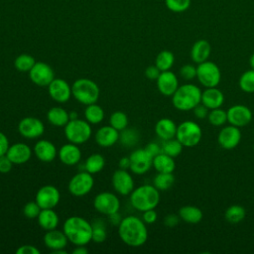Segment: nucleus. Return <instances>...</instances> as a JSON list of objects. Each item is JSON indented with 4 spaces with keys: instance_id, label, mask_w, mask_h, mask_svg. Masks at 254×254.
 I'll return each instance as SVG.
<instances>
[{
    "instance_id": "f257e3e1",
    "label": "nucleus",
    "mask_w": 254,
    "mask_h": 254,
    "mask_svg": "<svg viewBox=\"0 0 254 254\" xmlns=\"http://www.w3.org/2000/svg\"><path fill=\"white\" fill-rule=\"evenodd\" d=\"M118 235L126 245L140 247L148 239L146 223L135 215L125 216L118 224Z\"/></svg>"
},
{
    "instance_id": "f03ea898",
    "label": "nucleus",
    "mask_w": 254,
    "mask_h": 254,
    "mask_svg": "<svg viewBox=\"0 0 254 254\" xmlns=\"http://www.w3.org/2000/svg\"><path fill=\"white\" fill-rule=\"evenodd\" d=\"M68 241L75 246L86 245L92 240V224L81 216H70L63 225Z\"/></svg>"
},
{
    "instance_id": "7ed1b4c3",
    "label": "nucleus",
    "mask_w": 254,
    "mask_h": 254,
    "mask_svg": "<svg viewBox=\"0 0 254 254\" xmlns=\"http://www.w3.org/2000/svg\"><path fill=\"white\" fill-rule=\"evenodd\" d=\"M201 102V90L193 83H185L179 85L178 89L172 95L174 107L180 111L192 110Z\"/></svg>"
},
{
    "instance_id": "20e7f679",
    "label": "nucleus",
    "mask_w": 254,
    "mask_h": 254,
    "mask_svg": "<svg viewBox=\"0 0 254 254\" xmlns=\"http://www.w3.org/2000/svg\"><path fill=\"white\" fill-rule=\"evenodd\" d=\"M130 202L135 209L141 212L154 209L160 202V190L154 185H142L132 190Z\"/></svg>"
},
{
    "instance_id": "39448f33",
    "label": "nucleus",
    "mask_w": 254,
    "mask_h": 254,
    "mask_svg": "<svg viewBox=\"0 0 254 254\" xmlns=\"http://www.w3.org/2000/svg\"><path fill=\"white\" fill-rule=\"evenodd\" d=\"M71 94L79 103L89 105L97 102L100 89L93 80L89 78H78L71 85Z\"/></svg>"
},
{
    "instance_id": "423d86ee",
    "label": "nucleus",
    "mask_w": 254,
    "mask_h": 254,
    "mask_svg": "<svg viewBox=\"0 0 254 254\" xmlns=\"http://www.w3.org/2000/svg\"><path fill=\"white\" fill-rule=\"evenodd\" d=\"M64 132L66 140L70 143L81 145L89 140L92 130L90 124L86 120L71 119L64 127Z\"/></svg>"
},
{
    "instance_id": "0eeeda50",
    "label": "nucleus",
    "mask_w": 254,
    "mask_h": 254,
    "mask_svg": "<svg viewBox=\"0 0 254 254\" xmlns=\"http://www.w3.org/2000/svg\"><path fill=\"white\" fill-rule=\"evenodd\" d=\"M202 137V130L200 126L190 120L180 123L177 127L176 138L181 142L184 147L191 148L200 142Z\"/></svg>"
},
{
    "instance_id": "6e6552de",
    "label": "nucleus",
    "mask_w": 254,
    "mask_h": 254,
    "mask_svg": "<svg viewBox=\"0 0 254 254\" xmlns=\"http://www.w3.org/2000/svg\"><path fill=\"white\" fill-rule=\"evenodd\" d=\"M196 78L204 87H215L221 80L220 68L215 63L207 60L196 65Z\"/></svg>"
},
{
    "instance_id": "1a4fd4ad",
    "label": "nucleus",
    "mask_w": 254,
    "mask_h": 254,
    "mask_svg": "<svg viewBox=\"0 0 254 254\" xmlns=\"http://www.w3.org/2000/svg\"><path fill=\"white\" fill-rule=\"evenodd\" d=\"M94 186L92 175L86 171H81L75 174L67 184L68 191L74 196L86 195Z\"/></svg>"
},
{
    "instance_id": "9d476101",
    "label": "nucleus",
    "mask_w": 254,
    "mask_h": 254,
    "mask_svg": "<svg viewBox=\"0 0 254 254\" xmlns=\"http://www.w3.org/2000/svg\"><path fill=\"white\" fill-rule=\"evenodd\" d=\"M93 206L97 212L108 216L119 211L120 200L113 192L101 191L95 195L93 199Z\"/></svg>"
},
{
    "instance_id": "9b49d317",
    "label": "nucleus",
    "mask_w": 254,
    "mask_h": 254,
    "mask_svg": "<svg viewBox=\"0 0 254 254\" xmlns=\"http://www.w3.org/2000/svg\"><path fill=\"white\" fill-rule=\"evenodd\" d=\"M130 168L129 170L135 175H144L152 167L153 157L145 150V148H139L134 150L130 156Z\"/></svg>"
},
{
    "instance_id": "f8f14e48",
    "label": "nucleus",
    "mask_w": 254,
    "mask_h": 254,
    "mask_svg": "<svg viewBox=\"0 0 254 254\" xmlns=\"http://www.w3.org/2000/svg\"><path fill=\"white\" fill-rule=\"evenodd\" d=\"M18 131L20 135L26 139H36L44 134L45 125L41 119L28 116L20 120L18 124Z\"/></svg>"
},
{
    "instance_id": "ddd939ff",
    "label": "nucleus",
    "mask_w": 254,
    "mask_h": 254,
    "mask_svg": "<svg viewBox=\"0 0 254 254\" xmlns=\"http://www.w3.org/2000/svg\"><path fill=\"white\" fill-rule=\"evenodd\" d=\"M30 79L38 86H48L55 78V73L50 64L44 62H36L29 71Z\"/></svg>"
},
{
    "instance_id": "4468645a",
    "label": "nucleus",
    "mask_w": 254,
    "mask_h": 254,
    "mask_svg": "<svg viewBox=\"0 0 254 254\" xmlns=\"http://www.w3.org/2000/svg\"><path fill=\"white\" fill-rule=\"evenodd\" d=\"M61 199L60 190L52 185H46L39 189L36 193V202L42 209L55 208Z\"/></svg>"
},
{
    "instance_id": "2eb2a0df",
    "label": "nucleus",
    "mask_w": 254,
    "mask_h": 254,
    "mask_svg": "<svg viewBox=\"0 0 254 254\" xmlns=\"http://www.w3.org/2000/svg\"><path fill=\"white\" fill-rule=\"evenodd\" d=\"M226 112L227 122L238 128L248 125L253 117L251 109L243 104L232 105L226 110Z\"/></svg>"
},
{
    "instance_id": "dca6fc26",
    "label": "nucleus",
    "mask_w": 254,
    "mask_h": 254,
    "mask_svg": "<svg viewBox=\"0 0 254 254\" xmlns=\"http://www.w3.org/2000/svg\"><path fill=\"white\" fill-rule=\"evenodd\" d=\"M111 184L116 192L121 195H128L134 190V180L127 170H116L111 178Z\"/></svg>"
},
{
    "instance_id": "f3484780",
    "label": "nucleus",
    "mask_w": 254,
    "mask_h": 254,
    "mask_svg": "<svg viewBox=\"0 0 254 254\" xmlns=\"http://www.w3.org/2000/svg\"><path fill=\"white\" fill-rule=\"evenodd\" d=\"M47 87L51 98L59 103H64L72 96L71 86L63 78H54Z\"/></svg>"
},
{
    "instance_id": "a211bd4d",
    "label": "nucleus",
    "mask_w": 254,
    "mask_h": 254,
    "mask_svg": "<svg viewBox=\"0 0 254 254\" xmlns=\"http://www.w3.org/2000/svg\"><path fill=\"white\" fill-rule=\"evenodd\" d=\"M241 141V131L233 125L224 126L218 133L217 142L225 150H232L238 146Z\"/></svg>"
},
{
    "instance_id": "6ab92c4d",
    "label": "nucleus",
    "mask_w": 254,
    "mask_h": 254,
    "mask_svg": "<svg viewBox=\"0 0 254 254\" xmlns=\"http://www.w3.org/2000/svg\"><path fill=\"white\" fill-rule=\"evenodd\" d=\"M156 82L158 90L164 96H172L179 87V79L171 70L161 71Z\"/></svg>"
},
{
    "instance_id": "aec40b11",
    "label": "nucleus",
    "mask_w": 254,
    "mask_h": 254,
    "mask_svg": "<svg viewBox=\"0 0 254 254\" xmlns=\"http://www.w3.org/2000/svg\"><path fill=\"white\" fill-rule=\"evenodd\" d=\"M6 156L14 165H22L31 159L32 149L25 143L17 142L9 146Z\"/></svg>"
},
{
    "instance_id": "412c9836",
    "label": "nucleus",
    "mask_w": 254,
    "mask_h": 254,
    "mask_svg": "<svg viewBox=\"0 0 254 254\" xmlns=\"http://www.w3.org/2000/svg\"><path fill=\"white\" fill-rule=\"evenodd\" d=\"M33 151L36 157L44 163H50L54 161L58 155V150L54 143L46 139H42L36 142Z\"/></svg>"
},
{
    "instance_id": "4be33fe9",
    "label": "nucleus",
    "mask_w": 254,
    "mask_h": 254,
    "mask_svg": "<svg viewBox=\"0 0 254 254\" xmlns=\"http://www.w3.org/2000/svg\"><path fill=\"white\" fill-rule=\"evenodd\" d=\"M94 139L96 144L100 147H111L119 141V131L110 125L102 126L96 131Z\"/></svg>"
},
{
    "instance_id": "5701e85b",
    "label": "nucleus",
    "mask_w": 254,
    "mask_h": 254,
    "mask_svg": "<svg viewBox=\"0 0 254 254\" xmlns=\"http://www.w3.org/2000/svg\"><path fill=\"white\" fill-rule=\"evenodd\" d=\"M60 161L66 166H74L81 159V152L78 145L73 143H67L61 147L58 152Z\"/></svg>"
},
{
    "instance_id": "b1692460",
    "label": "nucleus",
    "mask_w": 254,
    "mask_h": 254,
    "mask_svg": "<svg viewBox=\"0 0 254 254\" xmlns=\"http://www.w3.org/2000/svg\"><path fill=\"white\" fill-rule=\"evenodd\" d=\"M44 243L52 252L60 249H64L67 245L68 239L64 231H60L57 228L46 231L44 235Z\"/></svg>"
},
{
    "instance_id": "393cba45",
    "label": "nucleus",
    "mask_w": 254,
    "mask_h": 254,
    "mask_svg": "<svg viewBox=\"0 0 254 254\" xmlns=\"http://www.w3.org/2000/svg\"><path fill=\"white\" fill-rule=\"evenodd\" d=\"M223 102L224 94L217 86L205 87V89L201 91V103L209 110L221 107Z\"/></svg>"
},
{
    "instance_id": "a878e982",
    "label": "nucleus",
    "mask_w": 254,
    "mask_h": 254,
    "mask_svg": "<svg viewBox=\"0 0 254 254\" xmlns=\"http://www.w3.org/2000/svg\"><path fill=\"white\" fill-rule=\"evenodd\" d=\"M211 53V47L208 41L200 39L194 42L190 49V59L194 64H200L208 60Z\"/></svg>"
},
{
    "instance_id": "bb28decb",
    "label": "nucleus",
    "mask_w": 254,
    "mask_h": 254,
    "mask_svg": "<svg viewBox=\"0 0 254 254\" xmlns=\"http://www.w3.org/2000/svg\"><path fill=\"white\" fill-rule=\"evenodd\" d=\"M178 125L171 118H161L155 125V133L157 136L164 140H169L176 137Z\"/></svg>"
},
{
    "instance_id": "cd10ccee",
    "label": "nucleus",
    "mask_w": 254,
    "mask_h": 254,
    "mask_svg": "<svg viewBox=\"0 0 254 254\" xmlns=\"http://www.w3.org/2000/svg\"><path fill=\"white\" fill-rule=\"evenodd\" d=\"M38 223L44 230H52L56 229L59 225L60 218L58 213L54 210V208H45L42 209L40 214L37 217Z\"/></svg>"
},
{
    "instance_id": "c85d7f7f",
    "label": "nucleus",
    "mask_w": 254,
    "mask_h": 254,
    "mask_svg": "<svg viewBox=\"0 0 254 254\" xmlns=\"http://www.w3.org/2000/svg\"><path fill=\"white\" fill-rule=\"evenodd\" d=\"M47 119L50 124L56 127H64L69 121V112L61 106H55L49 109Z\"/></svg>"
},
{
    "instance_id": "c756f323",
    "label": "nucleus",
    "mask_w": 254,
    "mask_h": 254,
    "mask_svg": "<svg viewBox=\"0 0 254 254\" xmlns=\"http://www.w3.org/2000/svg\"><path fill=\"white\" fill-rule=\"evenodd\" d=\"M174 159L175 158L162 152L153 158L152 167H154L157 173H173L176 169Z\"/></svg>"
},
{
    "instance_id": "7c9ffc66",
    "label": "nucleus",
    "mask_w": 254,
    "mask_h": 254,
    "mask_svg": "<svg viewBox=\"0 0 254 254\" xmlns=\"http://www.w3.org/2000/svg\"><path fill=\"white\" fill-rule=\"evenodd\" d=\"M180 218L189 224H196L201 221L203 213L201 209L194 205H184L179 209Z\"/></svg>"
},
{
    "instance_id": "2f4dec72",
    "label": "nucleus",
    "mask_w": 254,
    "mask_h": 254,
    "mask_svg": "<svg viewBox=\"0 0 254 254\" xmlns=\"http://www.w3.org/2000/svg\"><path fill=\"white\" fill-rule=\"evenodd\" d=\"M105 166V159L102 155L100 154H91L90 156H88L84 162V170L88 173H90L91 175L93 174H97L99 172H101L103 170Z\"/></svg>"
},
{
    "instance_id": "473e14b6",
    "label": "nucleus",
    "mask_w": 254,
    "mask_h": 254,
    "mask_svg": "<svg viewBox=\"0 0 254 254\" xmlns=\"http://www.w3.org/2000/svg\"><path fill=\"white\" fill-rule=\"evenodd\" d=\"M84 118L89 124H98L104 119V110L96 103L86 105L84 110Z\"/></svg>"
},
{
    "instance_id": "72a5a7b5",
    "label": "nucleus",
    "mask_w": 254,
    "mask_h": 254,
    "mask_svg": "<svg viewBox=\"0 0 254 254\" xmlns=\"http://www.w3.org/2000/svg\"><path fill=\"white\" fill-rule=\"evenodd\" d=\"M246 216L245 208L240 204H232L227 207L224 213V217L227 222L231 224H237L241 222Z\"/></svg>"
},
{
    "instance_id": "f704fd0d",
    "label": "nucleus",
    "mask_w": 254,
    "mask_h": 254,
    "mask_svg": "<svg viewBox=\"0 0 254 254\" xmlns=\"http://www.w3.org/2000/svg\"><path fill=\"white\" fill-rule=\"evenodd\" d=\"M174 63H175V56L171 51H168V50L161 51L155 59V65L161 71L170 70L174 65Z\"/></svg>"
},
{
    "instance_id": "c9c22d12",
    "label": "nucleus",
    "mask_w": 254,
    "mask_h": 254,
    "mask_svg": "<svg viewBox=\"0 0 254 254\" xmlns=\"http://www.w3.org/2000/svg\"><path fill=\"white\" fill-rule=\"evenodd\" d=\"M140 140V134L133 128H125L119 132V142L126 148L134 147Z\"/></svg>"
},
{
    "instance_id": "e433bc0d",
    "label": "nucleus",
    "mask_w": 254,
    "mask_h": 254,
    "mask_svg": "<svg viewBox=\"0 0 254 254\" xmlns=\"http://www.w3.org/2000/svg\"><path fill=\"white\" fill-rule=\"evenodd\" d=\"M175 183V176L173 173H158L154 180L153 185L159 190H168Z\"/></svg>"
},
{
    "instance_id": "4c0bfd02",
    "label": "nucleus",
    "mask_w": 254,
    "mask_h": 254,
    "mask_svg": "<svg viewBox=\"0 0 254 254\" xmlns=\"http://www.w3.org/2000/svg\"><path fill=\"white\" fill-rule=\"evenodd\" d=\"M161 148H162L163 153H165L173 158H176L182 153L184 146L175 137V138H172L169 140H164L161 145Z\"/></svg>"
},
{
    "instance_id": "58836bf2",
    "label": "nucleus",
    "mask_w": 254,
    "mask_h": 254,
    "mask_svg": "<svg viewBox=\"0 0 254 254\" xmlns=\"http://www.w3.org/2000/svg\"><path fill=\"white\" fill-rule=\"evenodd\" d=\"M36 64V60L29 54H21L14 61V66L18 71L29 72Z\"/></svg>"
},
{
    "instance_id": "ea45409f",
    "label": "nucleus",
    "mask_w": 254,
    "mask_h": 254,
    "mask_svg": "<svg viewBox=\"0 0 254 254\" xmlns=\"http://www.w3.org/2000/svg\"><path fill=\"white\" fill-rule=\"evenodd\" d=\"M92 241L102 243L107 238L106 225L102 219H95L92 223Z\"/></svg>"
},
{
    "instance_id": "a19ab883",
    "label": "nucleus",
    "mask_w": 254,
    "mask_h": 254,
    "mask_svg": "<svg viewBox=\"0 0 254 254\" xmlns=\"http://www.w3.org/2000/svg\"><path fill=\"white\" fill-rule=\"evenodd\" d=\"M239 87L246 93L254 92V69L250 68L244 71L238 80Z\"/></svg>"
},
{
    "instance_id": "79ce46f5",
    "label": "nucleus",
    "mask_w": 254,
    "mask_h": 254,
    "mask_svg": "<svg viewBox=\"0 0 254 254\" xmlns=\"http://www.w3.org/2000/svg\"><path fill=\"white\" fill-rule=\"evenodd\" d=\"M207 120L212 126H222L227 122V112L226 110H223L220 107L210 109L207 115Z\"/></svg>"
},
{
    "instance_id": "37998d69",
    "label": "nucleus",
    "mask_w": 254,
    "mask_h": 254,
    "mask_svg": "<svg viewBox=\"0 0 254 254\" xmlns=\"http://www.w3.org/2000/svg\"><path fill=\"white\" fill-rule=\"evenodd\" d=\"M109 125L120 132L127 128L128 117L123 111H115L109 117Z\"/></svg>"
},
{
    "instance_id": "c03bdc74",
    "label": "nucleus",
    "mask_w": 254,
    "mask_h": 254,
    "mask_svg": "<svg viewBox=\"0 0 254 254\" xmlns=\"http://www.w3.org/2000/svg\"><path fill=\"white\" fill-rule=\"evenodd\" d=\"M191 0H165L166 7L174 13H183L190 7Z\"/></svg>"
},
{
    "instance_id": "a18cd8bd",
    "label": "nucleus",
    "mask_w": 254,
    "mask_h": 254,
    "mask_svg": "<svg viewBox=\"0 0 254 254\" xmlns=\"http://www.w3.org/2000/svg\"><path fill=\"white\" fill-rule=\"evenodd\" d=\"M42 208L40 207V205L35 201H29L27 202L24 207H23V214L30 219L33 218H37L38 215L40 214Z\"/></svg>"
},
{
    "instance_id": "49530a36",
    "label": "nucleus",
    "mask_w": 254,
    "mask_h": 254,
    "mask_svg": "<svg viewBox=\"0 0 254 254\" xmlns=\"http://www.w3.org/2000/svg\"><path fill=\"white\" fill-rule=\"evenodd\" d=\"M180 75L186 81H190L196 77V66L190 64H184L180 68Z\"/></svg>"
},
{
    "instance_id": "de8ad7c7",
    "label": "nucleus",
    "mask_w": 254,
    "mask_h": 254,
    "mask_svg": "<svg viewBox=\"0 0 254 254\" xmlns=\"http://www.w3.org/2000/svg\"><path fill=\"white\" fill-rule=\"evenodd\" d=\"M192 111H193V115H194L195 118L202 120V119L207 118L209 109H208L206 106H204V105L200 102L198 105H196V106L192 109Z\"/></svg>"
},
{
    "instance_id": "09e8293b",
    "label": "nucleus",
    "mask_w": 254,
    "mask_h": 254,
    "mask_svg": "<svg viewBox=\"0 0 254 254\" xmlns=\"http://www.w3.org/2000/svg\"><path fill=\"white\" fill-rule=\"evenodd\" d=\"M13 163L10 161V159L6 156H0V173L7 174L9 173L13 168Z\"/></svg>"
},
{
    "instance_id": "8fccbe9b",
    "label": "nucleus",
    "mask_w": 254,
    "mask_h": 254,
    "mask_svg": "<svg viewBox=\"0 0 254 254\" xmlns=\"http://www.w3.org/2000/svg\"><path fill=\"white\" fill-rule=\"evenodd\" d=\"M158 218V214L154 209H148L143 211V215H142V219L146 224H153L156 222Z\"/></svg>"
},
{
    "instance_id": "3c124183",
    "label": "nucleus",
    "mask_w": 254,
    "mask_h": 254,
    "mask_svg": "<svg viewBox=\"0 0 254 254\" xmlns=\"http://www.w3.org/2000/svg\"><path fill=\"white\" fill-rule=\"evenodd\" d=\"M16 254H40V250L34 245H22L16 250Z\"/></svg>"
},
{
    "instance_id": "603ef678",
    "label": "nucleus",
    "mask_w": 254,
    "mask_h": 254,
    "mask_svg": "<svg viewBox=\"0 0 254 254\" xmlns=\"http://www.w3.org/2000/svg\"><path fill=\"white\" fill-rule=\"evenodd\" d=\"M161 73V70L154 64V65H149L145 69V76L150 79V80H157Z\"/></svg>"
},
{
    "instance_id": "864d4df0",
    "label": "nucleus",
    "mask_w": 254,
    "mask_h": 254,
    "mask_svg": "<svg viewBox=\"0 0 254 254\" xmlns=\"http://www.w3.org/2000/svg\"><path fill=\"white\" fill-rule=\"evenodd\" d=\"M180 216L179 214H175V213H170L168 215L165 216L164 218V224L168 227H174L176 225L179 224L180 222Z\"/></svg>"
},
{
    "instance_id": "5fc2aeb1",
    "label": "nucleus",
    "mask_w": 254,
    "mask_h": 254,
    "mask_svg": "<svg viewBox=\"0 0 254 254\" xmlns=\"http://www.w3.org/2000/svg\"><path fill=\"white\" fill-rule=\"evenodd\" d=\"M144 148H145V150H146L153 158H154L155 156H157L158 154L162 153V148H161V146H160L159 144L155 143V142H150V143H148Z\"/></svg>"
},
{
    "instance_id": "6e6d98bb",
    "label": "nucleus",
    "mask_w": 254,
    "mask_h": 254,
    "mask_svg": "<svg viewBox=\"0 0 254 254\" xmlns=\"http://www.w3.org/2000/svg\"><path fill=\"white\" fill-rule=\"evenodd\" d=\"M9 140L7 136L0 131V156L6 155L9 148Z\"/></svg>"
},
{
    "instance_id": "4d7b16f0",
    "label": "nucleus",
    "mask_w": 254,
    "mask_h": 254,
    "mask_svg": "<svg viewBox=\"0 0 254 254\" xmlns=\"http://www.w3.org/2000/svg\"><path fill=\"white\" fill-rule=\"evenodd\" d=\"M119 169L123 170H129L130 168V158L129 157H122L118 162Z\"/></svg>"
},
{
    "instance_id": "13d9d810",
    "label": "nucleus",
    "mask_w": 254,
    "mask_h": 254,
    "mask_svg": "<svg viewBox=\"0 0 254 254\" xmlns=\"http://www.w3.org/2000/svg\"><path fill=\"white\" fill-rule=\"evenodd\" d=\"M108 217H109L110 222H111L112 224H114V225H115V224L118 225V224L120 223L121 219H122L118 212H115V213H113V214H110V215H108Z\"/></svg>"
},
{
    "instance_id": "bf43d9fd",
    "label": "nucleus",
    "mask_w": 254,
    "mask_h": 254,
    "mask_svg": "<svg viewBox=\"0 0 254 254\" xmlns=\"http://www.w3.org/2000/svg\"><path fill=\"white\" fill-rule=\"evenodd\" d=\"M88 250L85 247V245H80V246H76L73 250H72V254H87Z\"/></svg>"
},
{
    "instance_id": "052dcab7",
    "label": "nucleus",
    "mask_w": 254,
    "mask_h": 254,
    "mask_svg": "<svg viewBox=\"0 0 254 254\" xmlns=\"http://www.w3.org/2000/svg\"><path fill=\"white\" fill-rule=\"evenodd\" d=\"M249 65H250L251 68L254 69V53L249 58Z\"/></svg>"
},
{
    "instance_id": "680f3d73",
    "label": "nucleus",
    "mask_w": 254,
    "mask_h": 254,
    "mask_svg": "<svg viewBox=\"0 0 254 254\" xmlns=\"http://www.w3.org/2000/svg\"><path fill=\"white\" fill-rule=\"evenodd\" d=\"M76 118H78V117H77V113H76L75 111H70V112H69V120H71V119H76Z\"/></svg>"
},
{
    "instance_id": "e2e57ef3",
    "label": "nucleus",
    "mask_w": 254,
    "mask_h": 254,
    "mask_svg": "<svg viewBox=\"0 0 254 254\" xmlns=\"http://www.w3.org/2000/svg\"><path fill=\"white\" fill-rule=\"evenodd\" d=\"M253 151H254V145H253Z\"/></svg>"
}]
</instances>
